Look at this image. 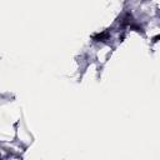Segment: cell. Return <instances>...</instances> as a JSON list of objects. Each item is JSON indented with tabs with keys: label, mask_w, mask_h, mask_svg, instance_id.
Masks as SVG:
<instances>
[{
	"label": "cell",
	"mask_w": 160,
	"mask_h": 160,
	"mask_svg": "<svg viewBox=\"0 0 160 160\" xmlns=\"http://www.w3.org/2000/svg\"><path fill=\"white\" fill-rule=\"evenodd\" d=\"M109 37H110V34H109L108 31H104V33H100V34L95 35V37H94V39H95L96 41H104V40H106V39H109Z\"/></svg>",
	"instance_id": "1"
}]
</instances>
